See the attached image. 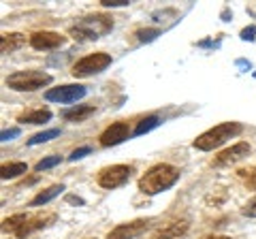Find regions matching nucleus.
<instances>
[{
  "instance_id": "f257e3e1",
  "label": "nucleus",
  "mask_w": 256,
  "mask_h": 239,
  "mask_svg": "<svg viewBox=\"0 0 256 239\" xmlns=\"http://www.w3.org/2000/svg\"><path fill=\"white\" fill-rule=\"evenodd\" d=\"M180 180V169L173 164H166V162H160L150 166L139 178V190L143 194H158V192H164L169 190L175 182Z\"/></svg>"
},
{
  "instance_id": "f03ea898",
  "label": "nucleus",
  "mask_w": 256,
  "mask_h": 239,
  "mask_svg": "<svg viewBox=\"0 0 256 239\" xmlns=\"http://www.w3.org/2000/svg\"><path fill=\"white\" fill-rule=\"evenodd\" d=\"M52 222H56V214H15V216L2 220V230L24 239L38 228L50 226Z\"/></svg>"
},
{
  "instance_id": "7ed1b4c3",
  "label": "nucleus",
  "mask_w": 256,
  "mask_h": 239,
  "mask_svg": "<svg viewBox=\"0 0 256 239\" xmlns=\"http://www.w3.org/2000/svg\"><path fill=\"white\" fill-rule=\"evenodd\" d=\"M111 28H114V20L109 15L94 13V15H88V18H82L75 26H70L68 34L75 41H96V38L111 32Z\"/></svg>"
},
{
  "instance_id": "20e7f679",
  "label": "nucleus",
  "mask_w": 256,
  "mask_h": 239,
  "mask_svg": "<svg viewBox=\"0 0 256 239\" xmlns=\"http://www.w3.org/2000/svg\"><path fill=\"white\" fill-rule=\"evenodd\" d=\"M242 130H244V124H239V122H224V124L214 126V128H210L203 134H198L192 146H194L196 150H201V152H212V150L220 148L222 143H226L228 139L237 137Z\"/></svg>"
},
{
  "instance_id": "39448f33",
  "label": "nucleus",
  "mask_w": 256,
  "mask_h": 239,
  "mask_svg": "<svg viewBox=\"0 0 256 239\" xmlns=\"http://www.w3.org/2000/svg\"><path fill=\"white\" fill-rule=\"evenodd\" d=\"M52 84V75L43 70H18L6 77V86L15 92H34Z\"/></svg>"
},
{
  "instance_id": "423d86ee",
  "label": "nucleus",
  "mask_w": 256,
  "mask_h": 239,
  "mask_svg": "<svg viewBox=\"0 0 256 239\" xmlns=\"http://www.w3.org/2000/svg\"><path fill=\"white\" fill-rule=\"evenodd\" d=\"M109 64H111V56L105 54V52H96V54H90V56H86V58H82L79 62H75V66H73L70 73H73L75 77H92V75L102 73Z\"/></svg>"
},
{
  "instance_id": "0eeeda50",
  "label": "nucleus",
  "mask_w": 256,
  "mask_h": 239,
  "mask_svg": "<svg viewBox=\"0 0 256 239\" xmlns=\"http://www.w3.org/2000/svg\"><path fill=\"white\" fill-rule=\"evenodd\" d=\"M130 175H132V166H128V164H111V166H105V169H100L96 182H98L100 188L114 190V188L124 186L126 182L130 180Z\"/></svg>"
},
{
  "instance_id": "6e6552de",
  "label": "nucleus",
  "mask_w": 256,
  "mask_h": 239,
  "mask_svg": "<svg viewBox=\"0 0 256 239\" xmlns=\"http://www.w3.org/2000/svg\"><path fill=\"white\" fill-rule=\"evenodd\" d=\"M86 86L79 84H68V86H60V88H52L45 92V98L52 102H75L79 98L86 96Z\"/></svg>"
},
{
  "instance_id": "1a4fd4ad",
  "label": "nucleus",
  "mask_w": 256,
  "mask_h": 239,
  "mask_svg": "<svg viewBox=\"0 0 256 239\" xmlns=\"http://www.w3.org/2000/svg\"><path fill=\"white\" fill-rule=\"evenodd\" d=\"M130 137V126L128 122H114L100 132V146L102 148H111V146H120L122 141Z\"/></svg>"
},
{
  "instance_id": "9d476101",
  "label": "nucleus",
  "mask_w": 256,
  "mask_h": 239,
  "mask_svg": "<svg viewBox=\"0 0 256 239\" xmlns=\"http://www.w3.org/2000/svg\"><path fill=\"white\" fill-rule=\"evenodd\" d=\"M150 226L148 220H132L126 224H118L114 230H109L107 239H134L141 233H146V228Z\"/></svg>"
},
{
  "instance_id": "9b49d317",
  "label": "nucleus",
  "mask_w": 256,
  "mask_h": 239,
  "mask_svg": "<svg viewBox=\"0 0 256 239\" xmlns=\"http://www.w3.org/2000/svg\"><path fill=\"white\" fill-rule=\"evenodd\" d=\"M64 38L58 32H52V30H43V32H34L30 34V45L34 50H56V47H62L64 45Z\"/></svg>"
},
{
  "instance_id": "f8f14e48",
  "label": "nucleus",
  "mask_w": 256,
  "mask_h": 239,
  "mask_svg": "<svg viewBox=\"0 0 256 239\" xmlns=\"http://www.w3.org/2000/svg\"><path fill=\"white\" fill-rule=\"evenodd\" d=\"M250 154V146H248L246 141H239L235 143L233 148H228V150H224V152H220L218 156H216V160L214 164L216 166H226V164H233L237 160H242L244 156Z\"/></svg>"
},
{
  "instance_id": "ddd939ff",
  "label": "nucleus",
  "mask_w": 256,
  "mask_h": 239,
  "mask_svg": "<svg viewBox=\"0 0 256 239\" xmlns=\"http://www.w3.org/2000/svg\"><path fill=\"white\" fill-rule=\"evenodd\" d=\"M188 228H190L188 220H175V222H171V224L158 228L156 233L152 235V239H182L188 233Z\"/></svg>"
},
{
  "instance_id": "4468645a",
  "label": "nucleus",
  "mask_w": 256,
  "mask_h": 239,
  "mask_svg": "<svg viewBox=\"0 0 256 239\" xmlns=\"http://www.w3.org/2000/svg\"><path fill=\"white\" fill-rule=\"evenodd\" d=\"M24 43H26V36L20 34V32L2 34V36H0V52H2V54H11L15 50H20Z\"/></svg>"
},
{
  "instance_id": "2eb2a0df",
  "label": "nucleus",
  "mask_w": 256,
  "mask_h": 239,
  "mask_svg": "<svg viewBox=\"0 0 256 239\" xmlns=\"http://www.w3.org/2000/svg\"><path fill=\"white\" fill-rule=\"evenodd\" d=\"M94 114V105H77L73 109L62 111V118L68 120V122H84L86 118H90Z\"/></svg>"
},
{
  "instance_id": "dca6fc26",
  "label": "nucleus",
  "mask_w": 256,
  "mask_h": 239,
  "mask_svg": "<svg viewBox=\"0 0 256 239\" xmlns=\"http://www.w3.org/2000/svg\"><path fill=\"white\" fill-rule=\"evenodd\" d=\"M20 122H28V124H45L52 120V111L50 109H34V111H26V114H22Z\"/></svg>"
},
{
  "instance_id": "f3484780",
  "label": "nucleus",
  "mask_w": 256,
  "mask_h": 239,
  "mask_svg": "<svg viewBox=\"0 0 256 239\" xmlns=\"http://www.w3.org/2000/svg\"><path fill=\"white\" fill-rule=\"evenodd\" d=\"M62 190H64V186H62V184L50 186L47 190H41V192H38L34 198H32V201H30V205L34 207V205H45V203H50L52 198H56V196H58V194L62 192Z\"/></svg>"
},
{
  "instance_id": "a211bd4d",
  "label": "nucleus",
  "mask_w": 256,
  "mask_h": 239,
  "mask_svg": "<svg viewBox=\"0 0 256 239\" xmlns=\"http://www.w3.org/2000/svg\"><path fill=\"white\" fill-rule=\"evenodd\" d=\"M26 171H28L26 162H9V164H2V169H0V178L11 180V178H18V175L26 173Z\"/></svg>"
},
{
  "instance_id": "6ab92c4d",
  "label": "nucleus",
  "mask_w": 256,
  "mask_h": 239,
  "mask_svg": "<svg viewBox=\"0 0 256 239\" xmlns=\"http://www.w3.org/2000/svg\"><path fill=\"white\" fill-rule=\"evenodd\" d=\"M160 124V118L158 116H148V118H143L141 122L134 126V130H132V134H146V132H150L152 128H156V126Z\"/></svg>"
},
{
  "instance_id": "aec40b11",
  "label": "nucleus",
  "mask_w": 256,
  "mask_h": 239,
  "mask_svg": "<svg viewBox=\"0 0 256 239\" xmlns=\"http://www.w3.org/2000/svg\"><path fill=\"white\" fill-rule=\"evenodd\" d=\"M58 134H60V128H52V130L38 132V134H34V137H32V139H28V146H38V143H47L50 139L58 137Z\"/></svg>"
},
{
  "instance_id": "412c9836",
  "label": "nucleus",
  "mask_w": 256,
  "mask_h": 239,
  "mask_svg": "<svg viewBox=\"0 0 256 239\" xmlns=\"http://www.w3.org/2000/svg\"><path fill=\"white\" fill-rule=\"evenodd\" d=\"M237 175L244 180V184H246L248 188L256 190V166H250V169H242V171H237Z\"/></svg>"
},
{
  "instance_id": "4be33fe9",
  "label": "nucleus",
  "mask_w": 256,
  "mask_h": 239,
  "mask_svg": "<svg viewBox=\"0 0 256 239\" xmlns=\"http://www.w3.org/2000/svg\"><path fill=\"white\" fill-rule=\"evenodd\" d=\"M160 34V30L158 28H141V30H137L134 32V36L139 38L141 43H150V41H154V38Z\"/></svg>"
},
{
  "instance_id": "5701e85b",
  "label": "nucleus",
  "mask_w": 256,
  "mask_h": 239,
  "mask_svg": "<svg viewBox=\"0 0 256 239\" xmlns=\"http://www.w3.org/2000/svg\"><path fill=\"white\" fill-rule=\"evenodd\" d=\"M60 160H62L60 156H47V158H43V160H38V162H36V166H34V169H36V171H45V169H52V166L60 164Z\"/></svg>"
},
{
  "instance_id": "b1692460",
  "label": "nucleus",
  "mask_w": 256,
  "mask_h": 239,
  "mask_svg": "<svg viewBox=\"0 0 256 239\" xmlns=\"http://www.w3.org/2000/svg\"><path fill=\"white\" fill-rule=\"evenodd\" d=\"M90 152H92V148H90V146L77 148V150H75V152H73V154H70V156H68V160H79V158H84L86 154H90Z\"/></svg>"
},
{
  "instance_id": "393cba45",
  "label": "nucleus",
  "mask_w": 256,
  "mask_h": 239,
  "mask_svg": "<svg viewBox=\"0 0 256 239\" xmlns=\"http://www.w3.org/2000/svg\"><path fill=\"white\" fill-rule=\"evenodd\" d=\"M244 216L248 218H256V196L252 198V201H248L246 207H244Z\"/></svg>"
},
{
  "instance_id": "a878e982",
  "label": "nucleus",
  "mask_w": 256,
  "mask_h": 239,
  "mask_svg": "<svg viewBox=\"0 0 256 239\" xmlns=\"http://www.w3.org/2000/svg\"><path fill=\"white\" fill-rule=\"evenodd\" d=\"M242 38L244 41H254L256 38V26H248L242 30Z\"/></svg>"
},
{
  "instance_id": "bb28decb",
  "label": "nucleus",
  "mask_w": 256,
  "mask_h": 239,
  "mask_svg": "<svg viewBox=\"0 0 256 239\" xmlns=\"http://www.w3.org/2000/svg\"><path fill=\"white\" fill-rule=\"evenodd\" d=\"M20 134V128H9V130H2V134H0V141H11L13 137H18Z\"/></svg>"
},
{
  "instance_id": "cd10ccee",
  "label": "nucleus",
  "mask_w": 256,
  "mask_h": 239,
  "mask_svg": "<svg viewBox=\"0 0 256 239\" xmlns=\"http://www.w3.org/2000/svg\"><path fill=\"white\" fill-rule=\"evenodd\" d=\"M100 4L102 6H126L130 2H128V0H100Z\"/></svg>"
},
{
  "instance_id": "c85d7f7f",
  "label": "nucleus",
  "mask_w": 256,
  "mask_h": 239,
  "mask_svg": "<svg viewBox=\"0 0 256 239\" xmlns=\"http://www.w3.org/2000/svg\"><path fill=\"white\" fill-rule=\"evenodd\" d=\"M205 239H230L226 235H210V237H205Z\"/></svg>"
},
{
  "instance_id": "c756f323",
  "label": "nucleus",
  "mask_w": 256,
  "mask_h": 239,
  "mask_svg": "<svg viewBox=\"0 0 256 239\" xmlns=\"http://www.w3.org/2000/svg\"><path fill=\"white\" fill-rule=\"evenodd\" d=\"M94 239H96V237H94Z\"/></svg>"
}]
</instances>
